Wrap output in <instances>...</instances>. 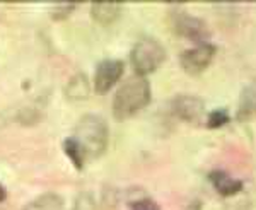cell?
<instances>
[{
    "label": "cell",
    "mask_w": 256,
    "mask_h": 210,
    "mask_svg": "<svg viewBox=\"0 0 256 210\" xmlns=\"http://www.w3.org/2000/svg\"><path fill=\"white\" fill-rule=\"evenodd\" d=\"M4 198H6V190H4V186L0 184V202H2Z\"/></svg>",
    "instance_id": "ac0fdd59"
},
{
    "label": "cell",
    "mask_w": 256,
    "mask_h": 210,
    "mask_svg": "<svg viewBox=\"0 0 256 210\" xmlns=\"http://www.w3.org/2000/svg\"><path fill=\"white\" fill-rule=\"evenodd\" d=\"M74 140L82 147L86 159H94L104 154L110 142V130L106 122L96 114H86L76 126Z\"/></svg>",
    "instance_id": "7a4b0ae2"
},
{
    "label": "cell",
    "mask_w": 256,
    "mask_h": 210,
    "mask_svg": "<svg viewBox=\"0 0 256 210\" xmlns=\"http://www.w3.org/2000/svg\"><path fill=\"white\" fill-rule=\"evenodd\" d=\"M171 26L174 32H178L180 36H184L188 40L198 41L202 44V41L208 36L207 31V24L204 20H200L198 18L188 16L186 12H176L171 16ZM205 43V41H204Z\"/></svg>",
    "instance_id": "5b68a950"
},
{
    "label": "cell",
    "mask_w": 256,
    "mask_h": 210,
    "mask_svg": "<svg viewBox=\"0 0 256 210\" xmlns=\"http://www.w3.org/2000/svg\"><path fill=\"white\" fill-rule=\"evenodd\" d=\"M90 14H92V19L98 20L99 24H111L114 22L120 14H122V6L114 2H98L92 4L90 7Z\"/></svg>",
    "instance_id": "9c48e42d"
},
{
    "label": "cell",
    "mask_w": 256,
    "mask_h": 210,
    "mask_svg": "<svg viewBox=\"0 0 256 210\" xmlns=\"http://www.w3.org/2000/svg\"><path fill=\"white\" fill-rule=\"evenodd\" d=\"M214 55H216V46H212L210 43H202L196 44L195 48L183 52L181 55V67L190 76H198L205 68H208V65L212 64Z\"/></svg>",
    "instance_id": "277c9868"
},
{
    "label": "cell",
    "mask_w": 256,
    "mask_h": 210,
    "mask_svg": "<svg viewBox=\"0 0 256 210\" xmlns=\"http://www.w3.org/2000/svg\"><path fill=\"white\" fill-rule=\"evenodd\" d=\"M65 152H67L68 158L74 160V164H76L77 170H80V168L84 166L86 154H84V150H82V147L74 138L65 140Z\"/></svg>",
    "instance_id": "4fadbf2b"
},
{
    "label": "cell",
    "mask_w": 256,
    "mask_h": 210,
    "mask_svg": "<svg viewBox=\"0 0 256 210\" xmlns=\"http://www.w3.org/2000/svg\"><path fill=\"white\" fill-rule=\"evenodd\" d=\"M172 111H174L176 116H180L184 122H200L202 116H204L205 104L200 98L183 94V96H178L172 101Z\"/></svg>",
    "instance_id": "52a82bcc"
},
{
    "label": "cell",
    "mask_w": 256,
    "mask_h": 210,
    "mask_svg": "<svg viewBox=\"0 0 256 210\" xmlns=\"http://www.w3.org/2000/svg\"><path fill=\"white\" fill-rule=\"evenodd\" d=\"M132 65L138 77H144L147 74L156 72L166 60V50L156 40H142L135 44L130 55Z\"/></svg>",
    "instance_id": "3957f363"
},
{
    "label": "cell",
    "mask_w": 256,
    "mask_h": 210,
    "mask_svg": "<svg viewBox=\"0 0 256 210\" xmlns=\"http://www.w3.org/2000/svg\"><path fill=\"white\" fill-rule=\"evenodd\" d=\"M229 122V114L226 110H216L208 114L207 118V126L208 128H218V126H224Z\"/></svg>",
    "instance_id": "5bb4252c"
},
{
    "label": "cell",
    "mask_w": 256,
    "mask_h": 210,
    "mask_svg": "<svg viewBox=\"0 0 256 210\" xmlns=\"http://www.w3.org/2000/svg\"><path fill=\"white\" fill-rule=\"evenodd\" d=\"M72 210H96V202H94L92 195L84 193V195H80L79 198H77Z\"/></svg>",
    "instance_id": "9a60e30c"
},
{
    "label": "cell",
    "mask_w": 256,
    "mask_h": 210,
    "mask_svg": "<svg viewBox=\"0 0 256 210\" xmlns=\"http://www.w3.org/2000/svg\"><path fill=\"white\" fill-rule=\"evenodd\" d=\"M254 114H256V80H253L242 90L241 100H239L238 118L239 120H248V118L254 116Z\"/></svg>",
    "instance_id": "30bf717a"
},
{
    "label": "cell",
    "mask_w": 256,
    "mask_h": 210,
    "mask_svg": "<svg viewBox=\"0 0 256 210\" xmlns=\"http://www.w3.org/2000/svg\"><path fill=\"white\" fill-rule=\"evenodd\" d=\"M123 62L120 60H104L98 65L94 76V89L99 94H104L113 88L123 76Z\"/></svg>",
    "instance_id": "8992f818"
},
{
    "label": "cell",
    "mask_w": 256,
    "mask_h": 210,
    "mask_svg": "<svg viewBox=\"0 0 256 210\" xmlns=\"http://www.w3.org/2000/svg\"><path fill=\"white\" fill-rule=\"evenodd\" d=\"M134 210H159V207L156 205V202H152L150 198L140 200L137 204H134Z\"/></svg>",
    "instance_id": "2e32d148"
},
{
    "label": "cell",
    "mask_w": 256,
    "mask_h": 210,
    "mask_svg": "<svg viewBox=\"0 0 256 210\" xmlns=\"http://www.w3.org/2000/svg\"><path fill=\"white\" fill-rule=\"evenodd\" d=\"M67 98L70 101H82L89 96V82H88V77L84 74H77L74 76L72 79L68 80V86H67Z\"/></svg>",
    "instance_id": "8fae6325"
},
{
    "label": "cell",
    "mask_w": 256,
    "mask_h": 210,
    "mask_svg": "<svg viewBox=\"0 0 256 210\" xmlns=\"http://www.w3.org/2000/svg\"><path fill=\"white\" fill-rule=\"evenodd\" d=\"M210 183L214 184V188L220 193L222 196H232L236 193L241 192L242 183L236 178H230L224 171H214L210 172Z\"/></svg>",
    "instance_id": "ba28073f"
},
{
    "label": "cell",
    "mask_w": 256,
    "mask_h": 210,
    "mask_svg": "<svg viewBox=\"0 0 256 210\" xmlns=\"http://www.w3.org/2000/svg\"><path fill=\"white\" fill-rule=\"evenodd\" d=\"M26 210H64V200L56 193H46L31 202Z\"/></svg>",
    "instance_id": "7c38bea8"
},
{
    "label": "cell",
    "mask_w": 256,
    "mask_h": 210,
    "mask_svg": "<svg viewBox=\"0 0 256 210\" xmlns=\"http://www.w3.org/2000/svg\"><path fill=\"white\" fill-rule=\"evenodd\" d=\"M74 7H76V6H74V4H70V6H68V4H65V6H60V7H56V9H55V12H53V18H55V19L67 18V16L70 14V12L74 10Z\"/></svg>",
    "instance_id": "e0dca14e"
},
{
    "label": "cell",
    "mask_w": 256,
    "mask_h": 210,
    "mask_svg": "<svg viewBox=\"0 0 256 210\" xmlns=\"http://www.w3.org/2000/svg\"><path fill=\"white\" fill-rule=\"evenodd\" d=\"M150 102V86L144 77H132L118 90L113 101V114L116 120H128Z\"/></svg>",
    "instance_id": "6da1fadb"
}]
</instances>
